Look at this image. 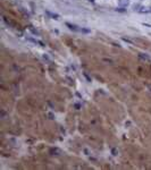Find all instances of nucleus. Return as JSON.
<instances>
[{
	"instance_id": "f03ea898",
	"label": "nucleus",
	"mask_w": 151,
	"mask_h": 170,
	"mask_svg": "<svg viewBox=\"0 0 151 170\" xmlns=\"http://www.w3.org/2000/svg\"><path fill=\"white\" fill-rule=\"evenodd\" d=\"M128 4H129L128 0H118V5H119V6H122V7L128 6Z\"/></svg>"
},
{
	"instance_id": "f257e3e1",
	"label": "nucleus",
	"mask_w": 151,
	"mask_h": 170,
	"mask_svg": "<svg viewBox=\"0 0 151 170\" xmlns=\"http://www.w3.org/2000/svg\"><path fill=\"white\" fill-rule=\"evenodd\" d=\"M66 26H68V28L72 31H81L78 28V26H76V25H73V24H69V23H66Z\"/></svg>"
},
{
	"instance_id": "7ed1b4c3",
	"label": "nucleus",
	"mask_w": 151,
	"mask_h": 170,
	"mask_svg": "<svg viewBox=\"0 0 151 170\" xmlns=\"http://www.w3.org/2000/svg\"><path fill=\"white\" fill-rule=\"evenodd\" d=\"M140 58L142 59H145V60H150V58L148 56H143V53H140Z\"/></svg>"
}]
</instances>
